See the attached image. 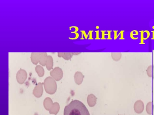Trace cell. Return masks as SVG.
Returning <instances> with one entry per match:
<instances>
[{
	"label": "cell",
	"instance_id": "1",
	"mask_svg": "<svg viewBox=\"0 0 154 115\" xmlns=\"http://www.w3.org/2000/svg\"><path fill=\"white\" fill-rule=\"evenodd\" d=\"M64 115H90L84 104L78 100L71 101L64 109Z\"/></svg>",
	"mask_w": 154,
	"mask_h": 115
},
{
	"label": "cell",
	"instance_id": "2",
	"mask_svg": "<svg viewBox=\"0 0 154 115\" xmlns=\"http://www.w3.org/2000/svg\"><path fill=\"white\" fill-rule=\"evenodd\" d=\"M51 75L56 79L61 78L63 75V71L59 67H56L51 72Z\"/></svg>",
	"mask_w": 154,
	"mask_h": 115
},
{
	"label": "cell",
	"instance_id": "3",
	"mask_svg": "<svg viewBox=\"0 0 154 115\" xmlns=\"http://www.w3.org/2000/svg\"><path fill=\"white\" fill-rule=\"evenodd\" d=\"M41 53H32L31 55V59L32 62L34 65H37L39 63L40 59Z\"/></svg>",
	"mask_w": 154,
	"mask_h": 115
},
{
	"label": "cell",
	"instance_id": "4",
	"mask_svg": "<svg viewBox=\"0 0 154 115\" xmlns=\"http://www.w3.org/2000/svg\"><path fill=\"white\" fill-rule=\"evenodd\" d=\"M27 73L26 71L24 69H20L19 70L17 74V78L19 81L23 82L26 79Z\"/></svg>",
	"mask_w": 154,
	"mask_h": 115
},
{
	"label": "cell",
	"instance_id": "5",
	"mask_svg": "<svg viewBox=\"0 0 154 115\" xmlns=\"http://www.w3.org/2000/svg\"><path fill=\"white\" fill-rule=\"evenodd\" d=\"M46 66L48 70L51 69L53 66V57L50 55H48L47 58Z\"/></svg>",
	"mask_w": 154,
	"mask_h": 115
},
{
	"label": "cell",
	"instance_id": "6",
	"mask_svg": "<svg viewBox=\"0 0 154 115\" xmlns=\"http://www.w3.org/2000/svg\"><path fill=\"white\" fill-rule=\"evenodd\" d=\"M47 53L45 52L41 53L39 64L42 66H46V63L48 57Z\"/></svg>",
	"mask_w": 154,
	"mask_h": 115
},
{
	"label": "cell",
	"instance_id": "7",
	"mask_svg": "<svg viewBox=\"0 0 154 115\" xmlns=\"http://www.w3.org/2000/svg\"><path fill=\"white\" fill-rule=\"evenodd\" d=\"M111 56L114 61H118L122 58V55L120 53H112Z\"/></svg>",
	"mask_w": 154,
	"mask_h": 115
},
{
	"label": "cell",
	"instance_id": "8",
	"mask_svg": "<svg viewBox=\"0 0 154 115\" xmlns=\"http://www.w3.org/2000/svg\"><path fill=\"white\" fill-rule=\"evenodd\" d=\"M147 74L149 77H152L154 79V65L149 66L146 70Z\"/></svg>",
	"mask_w": 154,
	"mask_h": 115
},
{
	"label": "cell",
	"instance_id": "9",
	"mask_svg": "<svg viewBox=\"0 0 154 115\" xmlns=\"http://www.w3.org/2000/svg\"><path fill=\"white\" fill-rule=\"evenodd\" d=\"M35 69L39 76H43L45 71H44V68L42 66L40 65H37L35 67Z\"/></svg>",
	"mask_w": 154,
	"mask_h": 115
},
{
	"label": "cell",
	"instance_id": "10",
	"mask_svg": "<svg viewBox=\"0 0 154 115\" xmlns=\"http://www.w3.org/2000/svg\"><path fill=\"white\" fill-rule=\"evenodd\" d=\"M73 55L72 53H63L62 57L64 60H69L71 59Z\"/></svg>",
	"mask_w": 154,
	"mask_h": 115
},
{
	"label": "cell",
	"instance_id": "11",
	"mask_svg": "<svg viewBox=\"0 0 154 115\" xmlns=\"http://www.w3.org/2000/svg\"><path fill=\"white\" fill-rule=\"evenodd\" d=\"M75 79L78 82L82 81V75L81 72H77L75 74Z\"/></svg>",
	"mask_w": 154,
	"mask_h": 115
},
{
	"label": "cell",
	"instance_id": "12",
	"mask_svg": "<svg viewBox=\"0 0 154 115\" xmlns=\"http://www.w3.org/2000/svg\"><path fill=\"white\" fill-rule=\"evenodd\" d=\"M63 54V53L59 52L57 53L58 57L60 58L62 57Z\"/></svg>",
	"mask_w": 154,
	"mask_h": 115
},
{
	"label": "cell",
	"instance_id": "13",
	"mask_svg": "<svg viewBox=\"0 0 154 115\" xmlns=\"http://www.w3.org/2000/svg\"></svg>",
	"mask_w": 154,
	"mask_h": 115
}]
</instances>
